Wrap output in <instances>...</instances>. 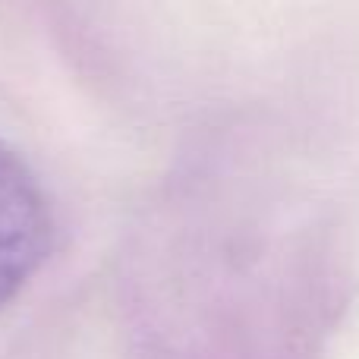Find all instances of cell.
<instances>
[{
    "mask_svg": "<svg viewBox=\"0 0 359 359\" xmlns=\"http://www.w3.org/2000/svg\"><path fill=\"white\" fill-rule=\"evenodd\" d=\"M50 252V208L38 177L0 142V309L22 293Z\"/></svg>",
    "mask_w": 359,
    "mask_h": 359,
    "instance_id": "1",
    "label": "cell"
}]
</instances>
